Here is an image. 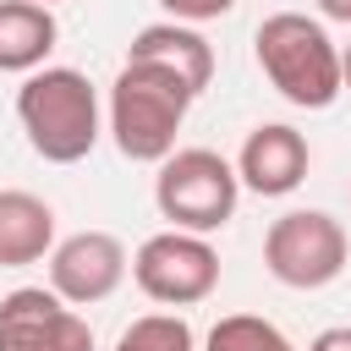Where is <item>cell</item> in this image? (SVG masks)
I'll use <instances>...</instances> for the list:
<instances>
[{"mask_svg": "<svg viewBox=\"0 0 351 351\" xmlns=\"http://www.w3.org/2000/svg\"><path fill=\"white\" fill-rule=\"evenodd\" d=\"M307 351H351V324H329V329H318Z\"/></svg>", "mask_w": 351, "mask_h": 351, "instance_id": "2e32d148", "label": "cell"}, {"mask_svg": "<svg viewBox=\"0 0 351 351\" xmlns=\"http://www.w3.org/2000/svg\"><path fill=\"white\" fill-rule=\"evenodd\" d=\"M340 82L351 88V44H340Z\"/></svg>", "mask_w": 351, "mask_h": 351, "instance_id": "ac0fdd59", "label": "cell"}, {"mask_svg": "<svg viewBox=\"0 0 351 351\" xmlns=\"http://www.w3.org/2000/svg\"><path fill=\"white\" fill-rule=\"evenodd\" d=\"M346 225L324 208H285L263 230V269L291 291H324L346 274Z\"/></svg>", "mask_w": 351, "mask_h": 351, "instance_id": "5b68a950", "label": "cell"}, {"mask_svg": "<svg viewBox=\"0 0 351 351\" xmlns=\"http://www.w3.org/2000/svg\"><path fill=\"white\" fill-rule=\"evenodd\" d=\"M236 197H241V176L214 148H176L154 176V208L159 219H170V230L214 236L230 225Z\"/></svg>", "mask_w": 351, "mask_h": 351, "instance_id": "277c9868", "label": "cell"}, {"mask_svg": "<svg viewBox=\"0 0 351 351\" xmlns=\"http://www.w3.org/2000/svg\"><path fill=\"white\" fill-rule=\"evenodd\" d=\"M126 274H132V258H126L121 236H110V230L60 236L55 252H49V291H55L60 302H71V307L110 302Z\"/></svg>", "mask_w": 351, "mask_h": 351, "instance_id": "ba28073f", "label": "cell"}, {"mask_svg": "<svg viewBox=\"0 0 351 351\" xmlns=\"http://www.w3.org/2000/svg\"><path fill=\"white\" fill-rule=\"evenodd\" d=\"M0 351H93V324L49 285H16L0 296Z\"/></svg>", "mask_w": 351, "mask_h": 351, "instance_id": "52a82bcc", "label": "cell"}, {"mask_svg": "<svg viewBox=\"0 0 351 351\" xmlns=\"http://www.w3.org/2000/svg\"><path fill=\"white\" fill-rule=\"evenodd\" d=\"M33 5H49V11H55V0H33Z\"/></svg>", "mask_w": 351, "mask_h": 351, "instance_id": "d6986e66", "label": "cell"}, {"mask_svg": "<svg viewBox=\"0 0 351 351\" xmlns=\"http://www.w3.org/2000/svg\"><path fill=\"white\" fill-rule=\"evenodd\" d=\"M192 99L197 93L176 71L148 66V60H121V71L110 82V104H104L115 148L132 165H165L176 154V132H181Z\"/></svg>", "mask_w": 351, "mask_h": 351, "instance_id": "3957f363", "label": "cell"}, {"mask_svg": "<svg viewBox=\"0 0 351 351\" xmlns=\"http://www.w3.org/2000/svg\"><path fill=\"white\" fill-rule=\"evenodd\" d=\"M132 280L159 307H197L219 285V252L208 236L192 230H159L132 252Z\"/></svg>", "mask_w": 351, "mask_h": 351, "instance_id": "8992f818", "label": "cell"}, {"mask_svg": "<svg viewBox=\"0 0 351 351\" xmlns=\"http://www.w3.org/2000/svg\"><path fill=\"white\" fill-rule=\"evenodd\" d=\"M55 252V208L38 192L0 186V269L49 263Z\"/></svg>", "mask_w": 351, "mask_h": 351, "instance_id": "8fae6325", "label": "cell"}, {"mask_svg": "<svg viewBox=\"0 0 351 351\" xmlns=\"http://www.w3.org/2000/svg\"><path fill=\"white\" fill-rule=\"evenodd\" d=\"M203 351H296V346L285 340L280 324H269V318H258V313H225V318L208 329Z\"/></svg>", "mask_w": 351, "mask_h": 351, "instance_id": "4fadbf2b", "label": "cell"}, {"mask_svg": "<svg viewBox=\"0 0 351 351\" xmlns=\"http://www.w3.org/2000/svg\"><path fill=\"white\" fill-rule=\"evenodd\" d=\"M115 351H197V335L181 313H143L121 329Z\"/></svg>", "mask_w": 351, "mask_h": 351, "instance_id": "5bb4252c", "label": "cell"}, {"mask_svg": "<svg viewBox=\"0 0 351 351\" xmlns=\"http://www.w3.org/2000/svg\"><path fill=\"white\" fill-rule=\"evenodd\" d=\"M252 55H258V71L269 77V88L285 104H296V110H329L346 93V82H340V44L307 11L263 16L258 33H252Z\"/></svg>", "mask_w": 351, "mask_h": 351, "instance_id": "7a4b0ae2", "label": "cell"}, {"mask_svg": "<svg viewBox=\"0 0 351 351\" xmlns=\"http://www.w3.org/2000/svg\"><path fill=\"white\" fill-rule=\"evenodd\" d=\"M16 121L27 132V148L44 165H77L93 154L104 132V104L88 71L77 66H38L16 88Z\"/></svg>", "mask_w": 351, "mask_h": 351, "instance_id": "6da1fadb", "label": "cell"}, {"mask_svg": "<svg viewBox=\"0 0 351 351\" xmlns=\"http://www.w3.org/2000/svg\"><path fill=\"white\" fill-rule=\"evenodd\" d=\"M60 38V22L49 5H33V0H0V71H22L33 77L49 49Z\"/></svg>", "mask_w": 351, "mask_h": 351, "instance_id": "7c38bea8", "label": "cell"}, {"mask_svg": "<svg viewBox=\"0 0 351 351\" xmlns=\"http://www.w3.org/2000/svg\"><path fill=\"white\" fill-rule=\"evenodd\" d=\"M307 165H313V148L296 126L285 121H263L247 132L241 154H236V176L247 192L258 197H291L302 181H307Z\"/></svg>", "mask_w": 351, "mask_h": 351, "instance_id": "9c48e42d", "label": "cell"}, {"mask_svg": "<svg viewBox=\"0 0 351 351\" xmlns=\"http://www.w3.org/2000/svg\"><path fill=\"white\" fill-rule=\"evenodd\" d=\"M126 60L165 66V71H176L192 93H203V88L214 82V44H208L197 27H186V22H148V27H137L132 44H126Z\"/></svg>", "mask_w": 351, "mask_h": 351, "instance_id": "30bf717a", "label": "cell"}, {"mask_svg": "<svg viewBox=\"0 0 351 351\" xmlns=\"http://www.w3.org/2000/svg\"><path fill=\"white\" fill-rule=\"evenodd\" d=\"M165 11H170V22H186V27H197V22H214V16H225L236 0H159Z\"/></svg>", "mask_w": 351, "mask_h": 351, "instance_id": "9a60e30c", "label": "cell"}, {"mask_svg": "<svg viewBox=\"0 0 351 351\" xmlns=\"http://www.w3.org/2000/svg\"><path fill=\"white\" fill-rule=\"evenodd\" d=\"M318 11H324L329 22H346V27H351V0H318Z\"/></svg>", "mask_w": 351, "mask_h": 351, "instance_id": "e0dca14e", "label": "cell"}]
</instances>
